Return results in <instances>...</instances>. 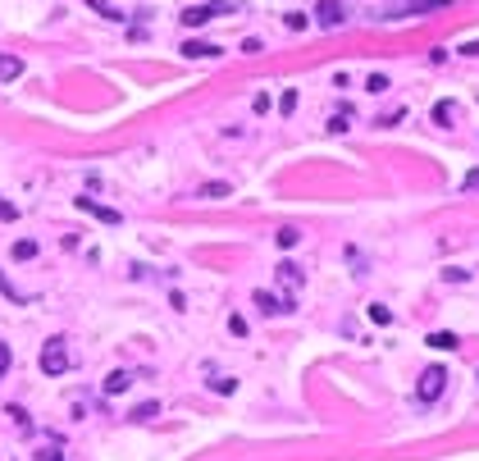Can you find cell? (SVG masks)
<instances>
[{"instance_id":"obj_1","label":"cell","mask_w":479,"mask_h":461,"mask_svg":"<svg viewBox=\"0 0 479 461\" xmlns=\"http://www.w3.org/2000/svg\"><path fill=\"white\" fill-rule=\"evenodd\" d=\"M443 388H447V370L443 366H425V370H420V383H416V398L420 402H438V398H443Z\"/></svg>"},{"instance_id":"obj_2","label":"cell","mask_w":479,"mask_h":461,"mask_svg":"<svg viewBox=\"0 0 479 461\" xmlns=\"http://www.w3.org/2000/svg\"><path fill=\"white\" fill-rule=\"evenodd\" d=\"M42 370L46 374H64L69 370V348H64V338H51L42 348Z\"/></svg>"},{"instance_id":"obj_3","label":"cell","mask_w":479,"mask_h":461,"mask_svg":"<svg viewBox=\"0 0 479 461\" xmlns=\"http://www.w3.org/2000/svg\"><path fill=\"white\" fill-rule=\"evenodd\" d=\"M315 23H320V27H342V23H347V9H342V0H320V9H315Z\"/></svg>"},{"instance_id":"obj_4","label":"cell","mask_w":479,"mask_h":461,"mask_svg":"<svg viewBox=\"0 0 479 461\" xmlns=\"http://www.w3.org/2000/svg\"><path fill=\"white\" fill-rule=\"evenodd\" d=\"M219 14H228V5H187L178 18H183L187 27H201V23H210V18H219Z\"/></svg>"},{"instance_id":"obj_5","label":"cell","mask_w":479,"mask_h":461,"mask_svg":"<svg viewBox=\"0 0 479 461\" xmlns=\"http://www.w3.org/2000/svg\"><path fill=\"white\" fill-rule=\"evenodd\" d=\"M78 210H82V215H96L101 224H123V215H119V210L101 206V201H92V197H78Z\"/></svg>"},{"instance_id":"obj_6","label":"cell","mask_w":479,"mask_h":461,"mask_svg":"<svg viewBox=\"0 0 479 461\" xmlns=\"http://www.w3.org/2000/svg\"><path fill=\"white\" fill-rule=\"evenodd\" d=\"M183 55L187 60H219V46H210V42H183Z\"/></svg>"},{"instance_id":"obj_7","label":"cell","mask_w":479,"mask_h":461,"mask_svg":"<svg viewBox=\"0 0 479 461\" xmlns=\"http://www.w3.org/2000/svg\"><path fill=\"white\" fill-rule=\"evenodd\" d=\"M256 306H261L265 315H283V311H292V302H279L274 293H256Z\"/></svg>"},{"instance_id":"obj_8","label":"cell","mask_w":479,"mask_h":461,"mask_svg":"<svg viewBox=\"0 0 479 461\" xmlns=\"http://www.w3.org/2000/svg\"><path fill=\"white\" fill-rule=\"evenodd\" d=\"M23 78V60L18 55H0V82H14Z\"/></svg>"},{"instance_id":"obj_9","label":"cell","mask_w":479,"mask_h":461,"mask_svg":"<svg viewBox=\"0 0 479 461\" xmlns=\"http://www.w3.org/2000/svg\"><path fill=\"white\" fill-rule=\"evenodd\" d=\"M447 5H452V0H411V5L397 9V18L402 14H429V9H447Z\"/></svg>"},{"instance_id":"obj_10","label":"cell","mask_w":479,"mask_h":461,"mask_svg":"<svg viewBox=\"0 0 479 461\" xmlns=\"http://www.w3.org/2000/svg\"><path fill=\"white\" fill-rule=\"evenodd\" d=\"M197 197L201 201H224V197H233V188H228V183H201Z\"/></svg>"},{"instance_id":"obj_11","label":"cell","mask_w":479,"mask_h":461,"mask_svg":"<svg viewBox=\"0 0 479 461\" xmlns=\"http://www.w3.org/2000/svg\"><path fill=\"white\" fill-rule=\"evenodd\" d=\"M456 343H461V338H456V333H447V329L429 333V348H434V352H456Z\"/></svg>"},{"instance_id":"obj_12","label":"cell","mask_w":479,"mask_h":461,"mask_svg":"<svg viewBox=\"0 0 479 461\" xmlns=\"http://www.w3.org/2000/svg\"><path fill=\"white\" fill-rule=\"evenodd\" d=\"M123 388H132V374H128V370H114L110 379H105V393L114 398V393H123Z\"/></svg>"},{"instance_id":"obj_13","label":"cell","mask_w":479,"mask_h":461,"mask_svg":"<svg viewBox=\"0 0 479 461\" xmlns=\"http://www.w3.org/2000/svg\"><path fill=\"white\" fill-rule=\"evenodd\" d=\"M279 283H283V288H297V283H301V270H297L292 261H283V265H279Z\"/></svg>"},{"instance_id":"obj_14","label":"cell","mask_w":479,"mask_h":461,"mask_svg":"<svg viewBox=\"0 0 479 461\" xmlns=\"http://www.w3.org/2000/svg\"><path fill=\"white\" fill-rule=\"evenodd\" d=\"M32 256H37V242L32 238H18L14 242V261H32Z\"/></svg>"},{"instance_id":"obj_15","label":"cell","mask_w":479,"mask_h":461,"mask_svg":"<svg viewBox=\"0 0 479 461\" xmlns=\"http://www.w3.org/2000/svg\"><path fill=\"white\" fill-rule=\"evenodd\" d=\"M274 242H279L283 252H292V247L301 242V233H297V228H279V233H274Z\"/></svg>"},{"instance_id":"obj_16","label":"cell","mask_w":479,"mask_h":461,"mask_svg":"<svg viewBox=\"0 0 479 461\" xmlns=\"http://www.w3.org/2000/svg\"><path fill=\"white\" fill-rule=\"evenodd\" d=\"M87 5H92V9H101V14H105V18H114V23H119V18H128L123 9H114L110 0H87Z\"/></svg>"},{"instance_id":"obj_17","label":"cell","mask_w":479,"mask_h":461,"mask_svg":"<svg viewBox=\"0 0 479 461\" xmlns=\"http://www.w3.org/2000/svg\"><path fill=\"white\" fill-rule=\"evenodd\" d=\"M366 87L375 92V96H379V92H388L392 82H388V73H370V78H366Z\"/></svg>"},{"instance_id":"obj_18","label":"cell","mask_w":479,"mask_h":461,"mask_svg":"<svg viewBox=\"0 0 479 461\" xmlns=\"http://www.w3.org/2000/svg\"><path fill=\"white\" fill-rule=\"evenodd\" d=\"M210 388H215V393H233L237 379H228V374H215V379H210Z\"/></svg>"},{"instance_id":"obj_19","label":"cell","mask_w":479,"mask_h":461,"mask_svg":"<svg viewBox=\"0 0 479 461\" xmlns=\"http://www.w3.org/2000/svg\"><path fill=\"white\" fill-rule=\"evenodd\" d=\"M279 110H283V114H292V110H297V87H287V92L279 96Z\"/></svg>"},{"instance_id":"obj_20","label":"cell","mask_w":479,"mask_h":461,"mask_svg":"<svg viewBox=\"0 0 479 461\" xmlns=\"http://www.w3.org/2000/svg\"><path fill=\"white\" fill-rule=\"evenodd\" d=\"M156 411H160V402H142V407L132 411V420H151V416H156Z\"/></svg>"},{"instance_id":"obj_21","label":"cell","mask_w":479,"mask_h":461,"mask_svg":"<svg viewBox=\"0 0 479 461\" xmlns=\"http://www.w3.org/2000/svg\"><path fill=\"white\" fill-rule=\"evenodd\" d=\"M370 320H375V324H388V320H392V311H388V306H379V302H375V306H370Z\"/></svg>"},{"instance_id":"obj_22","label":"cell","mask_w":479,"mask_h":461,"mask_svg":"<svg viewBox=\"0 0 479 461\" xmlns=\"http://www.w3.org/2000/svg\"><path fill=\"white\" fill-rule=\"evenodd\" d=\"M434 119H438V123L452 119V101H438V105H434Z\"/></svg>"},{"instance_id":"obj_23","label":"cell","mask_w":479,"mask_h":461,"mask_svg":"<svg viewBox=\"0 0 479 461\" xmlns=\"http://www.w3.org/2000/svg\"><path fill=\"white\" fill-rule=\"evenodd\" d=\"M261 51H265L261 37H247V42H242V55H261Z\"/></svg>"},{"instance_id":"obj_24","label":"cell","mask_w":479,"mask_h":461,"mask_svg":"<svg viewBox=\"0 0 479 461\" xmlns=\"http://www.w3.org/2000/svg\"><path fill=\"white\" fill-rule=\"evenodd\" d=\"M283 23L292 27V32H301V27H306V14H283Z\"/></svg>"},{"instance_id":"obj_25","label":"cell","mask_w":479,"mask_h":461,"mask_svg":"<svg viewBox=\"0 0 479 461\" xmlns=\"http://www.w3.org/2000/svg\"><path fill=\"white\" fill-rule=\"evenodd\" d=\"M228 329H233L237 338H242V333H247V320H242V315H228Z\"/></svg>"},{"instance_id":"obj_26","label":"cell","mask_w":479,"mask_h":461,"mask_svg":"<svg viewBox=\"0 0 479 461\" xmlns=\"http://www.w3.org/2000/svg\"><path fill=\"white\" fill-rule=\"evenodd\" d=\"M5 370H9V343L0 338V379H5Z\"/></svg>"},{"instance_id":"obj_27","label":"cell","mask_w":479,"mask_h":461,"mask_svg":"<svg viewBox=\"0 0 479 461\" xmlns=\"http://www.w3.org/2000/svg\"><path fill=\"white\" fill-rule=\"evenodd\" d=\"M0 219H18V206H9V201H0Z\"/></svg>"},{"instance_id":"obj_28","label":"cell","mask_w":479,"mask_h":461,"mask_svg":"<svg viewBox=\"0 0 479 461\" xmlns=\"http://www.w3.org/2000/svg\"><path fill=\"white\" fill-rule=\"evenodd\" d=\"M37 461H64V457H60V453H42Z\"/></svg>"},{"instance_id":"obj_29","label":"cell","mask_w":479,"mask_h":461,"mask_svg":"<svg viewBox=\"0 0 479 461\" xmlns=\"http://www.w3.org/2000/svg\"><path fill=\"white\" fill-rule=\"evenodd\" d=\"M466 188H479V169H475V174H471V178H466Z\"/></svg>"}]
</instances>
